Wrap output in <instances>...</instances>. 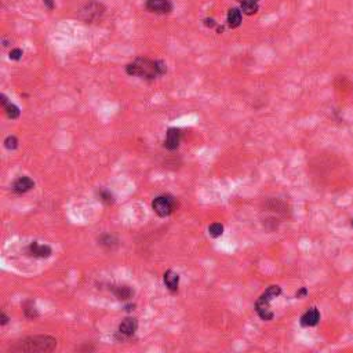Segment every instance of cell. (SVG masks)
<instances>
[{
    "label": "cell",
    "mask_w": 353,
    "mask_h": 353,
    "mask_svg": "<svg viewBox=\"0 0 353 353\" xmlns=\"http://www.w3.org/2000/svg\"><path fill=\"white\" fill-rule=\"evenodd\" d=\"M24 312H25V316H26V317H29V319H35V317H37V316H39V313H37V311L35 309V306H33L32 302H28V304L25 305Z\"/></svg>",
    "instance_id": "obj_18"
},
{
    "label": "cell",
    "mask_w": 353,
    "mask_h": 353,
    "mask_svg": "<svg viewBox=\"0 0 353 353\" xmlns=\"http://www.w3.org/2000/svg\"><path fill=\"white\" fill-rule=\"evenodd\" d=\"M104 11H105V7H104L102 3H99L97 0H90L80 8L79 18L86 24H93L102 17Z\"/></svg>",
    "instance_id": "obj_3"
},
{
    "label": "cell",
    "mask_w": 353,
    "mask_h": 353,
    "mask_svg": "<svg viewBox=\"0 0 353 353\" xmlns=\"http://www.w3.org/2000/svg\"><path fill=\"white\" fill-rule=\"evenodd\" d=\"M352 225H353V222H352Z\"/></svg>",
    "instance_id": "obj_29"
},
{
    "label": "cell",
    "mask_w": 353,
    "mask_h": 353,
    "mask_svg": "<svg viewBox=\"0 0 353 353\" xmlns=\"http://www.w3.org/2000/svg\"><path fill=\"white\" fill-rule=\"evenodd\" d=\"M112 293L120 301H129V299H131L132 297H134V290L130 286H126V284L112 286Z\"/></svg>",
    "instance_id": "obj_11"
},
{
    "label": "cell",
    "mask_w": 353,
    "mask_h": 353,
    "mask_svg": "<svg viewBox=\"0 0 353 353\" xmlns=\"http://www.w3.org/2000/svg\"><path fill=\"white\" fill-rule=\"evenodd\" d=\"M24 56V51L21 49H13L10 51V54H8V58L10 59H13V61H19L21 58Z\"/></svg>",
    "instance_id": "obj_20"
},
{
    "label": "cell",
    "mask_w": 353,
    "mask_h": 353,
    "mask_svg": "<svg viewBox=\"0 0 353 353\" xmlns=\"http://www.w3.org/2000/svg\"><path fill=\"white\" fill-rule=\"evenodd\" d=\"M242 19H243V16H242V10L240 8L232 7L228 10L226 22H228V26H229L230 29L239 28L242 25Z\"/></svg>",
    "instance_id": "obj_12"
},
{
    "label": "cell",
    "mask_w": 353,
    "mask_h": 353,
    "mask_svg": "<svg viewBox=\"0 0 353 353\" xmlns=\"http://www.w3.org/2000/svg\"><path fill=\"white\" fill-rule=\"evenodd\" d=\"M26 251H28V254L33 255L36 258H49L51 253H53L51 247L47 246V244H39L37 242L31 243Z\"/></svg>",
    "instance_id": "obj_9"
},
{
    "label": "cell",
    "mask_w": 353,
    "mask_h": 353,
    "mask_svg": "<svg viewBox=\"0 0 353 353\" xmlns=\"http://www.w3.org/2000/svg\"><path fill=\"white\" fill-rule=\"evenodd\" d=\"M152 208L159 217H168L175 208V200L168 195H162L157 196L152 202Z\"/></svg>",
    "instance_id": "obj_4"
},
{
    "label": "cell",
    "mask_w": 353,
    "mask_h": 353,
    "mask_svg": "<svg viewBox=\"0 0 353 353\" xmlns=\"http://www.w3.org/2000/svg\"><path fill=\"white\" fill-rule=\"evenodd\" d=\"M126 72L129 76L153 80L156 77L163 76L167 72V65L163 61H159V59H149V58L141 57L126 66Z\"/></svg>",
    "instance_id": "obj_1"
},
{
    "label": "cell",
    "mask_w": 353,
    "mask_h": 353,
    "mask_svg": "<svg viewBox=\"0 0 353 353\" xmlns=\"http://www.w3.org/2000/svg\"><path fill=\"white\" fill-rule=\"evenodd\" d=\"M8 323V317L6 313H1V326H6Z\"/></svg>",
    "instance_id": "obj_26"
},
{
    "label": "cell",
    "mask_w": 353,
    "mask_h": 353,
    "mask_svg": "<svg viewBox=\"0 0 353 353\" xmlns=\"http://www.w3.org/2000/svg\"><path fill=\"white\" fill-rule=\"evenodd\" d=\"M126 311H127V312H131V311H134V305H127V306H126Z\"/></svg>",
    "instance_id": "obj_27"
},
{
    "label": "cell",
    "mask_w": 353,
    "mask_h": 353,
    "mask_svg": "<svg viewBox=\"0 0 353 353\" xmlns=\"http://www.w3.org/2000/svg\"><path fill=\"white\" fill-rule=\"evenodd\" d=\"M165 280L166 287L168 288L170 291H177L178 286H180V275L175 273L174 271H167L163 276Z\"/></svg>",
    "instance_id": "obj_15"
},
{
    "label": "cell",
    "mask_w": 353,
    "mask_h": 353,
    "mask_svg": "<svg viewBox=\"0 0 353 353\" xmlns=\"http://www.w3.org/2000/svg\"><path fill=\"white\" fill-rule=\"evenodd\" d=\"M254 1H257V3H258V1H260V0H254Z\"/></svg>",
    "instance_id": "obj_28"
},
{
    "label": "cell",
    "mask_w": 353,
    "mask_h": 353,
    "mask_svg": "<svg viewBox=\"0 0 353 353\" xmlns=\"http://www.w3.org/2000/svg\"><path fill=\"white\" fill-rule=\"evenodd\" d=\"M137 329H138V321L135 320V319H132V317H127V319H124L120 323L117 334L122 337V339L123 338H130L135 334Z\"/></svg>",
    "instance_id": "obj_6"
},
{
    "label": "cell",
    "mask_w": 353,
    "mask_h": 353,
    "mask_svg": "<svg viewBox=\"0 0 353 353\" xmlns=\"http://www.w3.org/2000/svg\"><path fill=\"white\" fill-rule=\"evenodd\" d=\"M4 147H6L8 150H14V149L18 147V140H17L14 135H8L7 138L4 140Z\"/></svg>",
    "instance_id": "obj_19"
},
{
    "label": "cell",
    "mask_w": 353,
    "mask_h": 353,
    "mask_svg": "<svg viewBox=\"0 0 353 353\" xmlns=\"http://www.w3.org/2000/svg\"><path fill=\"white\" fill-rule=\"evenodd\" d=\"M319 321H320V312H319L316 308H311V309L306 311V312L302 315V317H301V324H302L304 327H313V326H316Z\"/></svg>",
    "instance_id": "obj_10"
},
{
    "label": "cell",
    "mask_w": 353,
    "mask_h": 353,
    "mask_svg": "<svg viewBox=\"0 0 353 353\" xmlns=\"http://www.w3.org/2000/svg\"><path fill=\"white\" fill-rule=\"evenodd\" d=\"M269 304L271 301H268L266 298H263L262 296L258 298V301L255 302V311L258 313V316L262 319V320L269 321L273 319V312L271 311L269 308Z\"/></svg>",
    "instance_id": "obj_7"
},
{
    "label": "cell",
    "mask_w": 353,
    "mask_h": 353,
    "mask_svg": "<svg viewBox=\"0 0 353 353\" xmlns=\"http://www.w3.org/2000/svg\"><path fill=\"white\" fill-rule=\"evenodd\" d=\"M208 233L213 236V238H220L222 233H223V226H222L221 223H213V225H210V228H208Z\"/></svg>",
    "instance_id": "obj_17"
},
{
    "label": "cell",
    "mask_w": 353,
    "mask_h": 353,
    "mask_svg": "<svg viewBox=\"0 0 353 353\" xmlns=\"http://www.w3.org/2000/svg\"><path fill=\"white\" fill-rule=\"evenodd\" d=\"M181 142V130L177 127H171L167 130L165 140V148L168 150H175L180 147Z\"/></svg>",
    "instance_id": "obj_8"
},
{
    "label": "cell",
    "mask_w": 353,
    "mask_h": 353,
    "mask_svg": "<svg viewBox=\"0 0 353 353\" xmlns=\"http://www.w3.org/2000/svg\"><path fill=\"white\" fill-rule=\"evenodd\" d=\"M99 196H101V199H102V202H105L107 204L113 203V196H112V193H111V192H108V190H101Z\"/></svg>",
    "instance_id": "obj_21"
},
{
    "label": "cell",
    "mask_w": 353,
    "mask_h": 353,
    "mask_svg": "<svg viewBox=\"0 0 353 353\" xmlns=\"http://www.w3.org/2000/svg\"><path fill=\"white\" fill-rule=\"evenodd\" d=\"M0 101H1V105L4 108V112H6V115H7L8 119H11V120H16L21 115V111H19V108L14 105L13 102H8L7 101V97L4 95V94H1V97H0Z\"/></svg>",
    "instance_id": "obj_13"
},
{
    "label": "cell",
    "mask_w": 353,
    "mask_h": 353,
    "mask_svg": "<svg viewBox=\"0 0 353 353\" xmlns=\"http://www.w3.org/2000/svg\"><path fill=\"white\" fill-rule=\"evenodd\" d=\"M43 4L47 7V10H54V7H56V1L54 0H43Z\"/></svg>",
    "instance_id": "obj_23"
},
{
    "label": "cell",
    "mask_w": 353,
    "mask_h": 353,
    "mask_svg": "<svg viewBox=\"0 0 353 353\" xmlns=\"http://www.w3.org/2000/svg\"><path fill=\"white\" fill-rule=\"evenodd\" d=\"M236 1L240 4L242 13L246 14V16H254V14L258 13V10H260L258 3L254 1V0H236Z\"/></svg>",
    "instance_id": "obj_16"
},
{
    "label": "cell",
    "mask_w": 353,
    "mask_h": 353,
    "mask_svg": "<svg viewBox=\"0 0 353 353\" xmlns=\"http://www.w3.org/2000/svg\"><path fill=\"white\" fill-rule=\"evenodd\" d=\"M57 348V339L49 335H35L16 341L8 348V352L13 353H35V352H53Z\"/></svg>",
    "instance_id": "obj_2"
},
{
    "label": "cell",
    "mask_w": 353,
    "mask_h": 353,
    "mask_svg": "<svg viewBox=\"0 0 353 353\" xmlns=\"http://www.w3.org/2000/svg\"><path fill=\"white\" fill-rule=\"evenodd\" d=\"M112 242H115V239L111 238V236H102V238H101V243L105 244V246H112V244H113Z\"/></svg>",
    "instance_id": "obj_22"
},
{
    "label": "cell",
    "mask_w": 353,
    "mask_h": 353,
    "mask_svg": "<svg viewBox=\"0 0 353 353\" xmlns=\"http://www.w3.org/2000/svg\"><path fill=\"white\" fill-rule=\"evenodd\" d=\"M35 186V182H33L29 177H19L18 180L14 181L13 184V190L17 193H26L28 190Z\"/></svg>",
    "instance_id": "obj_14"
},
{
    "label": "cell",
    "mask_w": 353,
    "mask_h": 353,
    "mask_svg": "<svg viewBox=\"0 0 353 353\" xmlns=\"http://www.w3.org/2000/svg\"><path fill=\"white\" fill-rule=\"evenodd\" d=\"M204 25H205V26H208V28H214V26L217 25V22L214 21L213 18H205Z\"/></svg>",
    "instance_id": "obj_24"
},
{
    "label": "cell",
    "mask_w": 353,
    "mask_h": 353,
    "mask_svg": "<svg viewBox=\"0 0 353 353\" xmlns=\"http://www.w3.org/2000/svg\"><path fill=\"white\" fill-rule=\"evenodd\" d=\"M308 294V291H306V288H301L298 293H297V298H302V297H305Z\"/></svg>",
    "instance_id": "obj_25"
},
{
    "label": "cell",
    "mask_w": 353,
    "mask_h": 353,
    "mask_svg": "<svg viewBox=\"0 0 353 353\" xmlns=\"http://www.w3.org/2000/svg\"><path fill=\"white\" fill-rule=\"evenodd\" d=\"M145 8L148 10L149 13L165 16V14H170L173 11L174 6L171 0H147Z\"/></svg>",
    "instance_id": "obj_5"
}]
</instances>
